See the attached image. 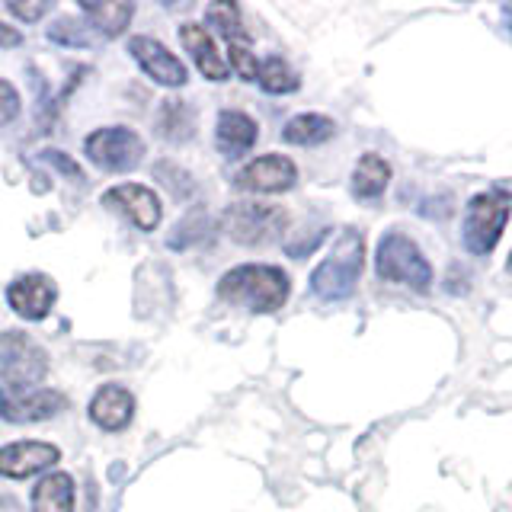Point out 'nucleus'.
<instances>
[{"label": "nucleus", "instance_id": "9b49d317", "mask_svg": "<svg viewBox=\"0 0 512 512\" xmlns=\"http://www.w3.org/2000/svg\"><path fill=\"white\" fill-rule=\"evenodd\" d=\"M58 461H61V448L55 442H39V439L10 442L0 448V477L26 480L32 474L55 468Z\"/></svg>", "mask_w": 512, "mask_h": 512}, {"label": "nucleus", "instance_id": "6ab92c4d", "mask_svg": "<svg viewBox=\"0 0 512 512\" xmlns=\"http://www.w3.org/2000/svg\"><path fill=\"white\" fill-rule=\"evenodd\" d=\"M336 135V122L330 116H320V112H301V116L288 119L282 128V141L285 144H298V148H317Z\"/></svg>", "mask_w": 512, "mask_h": 512}, {"label": "nucleus", "instance_id": "393cba45", "mask_svg": "<svg viewBox=\"0 0 512 512\" xmlns=\"http://www.w3.org/2000/svg\"><path fill=\"white\" fill-rule=\"evenodd\" d=\"M48 39L58 42V45H90L93 32L87 23H80V20H58L55 26H48Z\"/></svg>", "mask_w": 512, "mask_h": 512}, {"label": "nucleus", "instance_id": "b1692460", "mask_svg": "<svg viewBox=\"0 0 512 512\" xmlns=\"http://www.w3.org/2000/svg\"><path fill=\"white\" fill-rule=\"evenodd\" d=\"M212 234H215V221L205 212H192L180 228H176V234L170 237V247L186 250L192 244H205V240H212Z\"/></svg>", "mask_w": 512, "mask_h": 512}, {"label": "nucleus", "instance_id": "a878e982", "mask_svg": "<svg viewBox=\"0 0 512 512\" xmlns=\"http://www.w3.org/2000/svg\"><path fill=\"white\" fill-rule=\"evenodd\" d=\"M154 176H160V183L164 186H170L173 189V196H180V199H186L192 189H196V180H192V176L186 173V170H180L176 164H157L154 167Z\"/></svg>", "mask_w": 512, "mask_h": 512}, {"label": "nucleus", "instance_id": "0eeeda50", "mask_svg": "<svg viewBox=\"0 0 512 512\" xmlns=\"http://www.w3.org/2000/svg\"><path fill=\"white\" fill-rule=\"evenodd\" d=\"M84 151L93 167L106 173H128L144 160V138L128 125H106L84 138Z\"/></svg>", "mask_w": 512, "mask_h": 512}, {"label": "nucleus", "instance_id": "c85d7f7f", "mask_svg": "<svg viewBox=\"0 0 512 512\" xmlns=\"http://www.w3.org/2000/svg\"><path fill=\"white\" fill-rule=\"evenodd\" d=\"M42 157L52 164L58 173H64V176H71V180H84V170H80L71 157H64L61 151H55V148H48V151H42Z\"/></svg>", "mask_w": 512, "mask_h": 512}, {"label": "nucleus", "instance_id": "cd10ccee", "mask_svg": "<svg viewBox=\"0 0 512 512\" xmlns=\"http://www.w3.org/2000/svg\"><path fill=\"white\" fill-rule=\"evenodd\" d=\"M16 116H20V93H16L10 80L0 77V128L10 125Z\"/></svg>", "mask_w": 512, "mask_h": 512}, {"label": "nucleus", "instance_id": "4468645a", "mask_svg": "<svg viewBox=\"0 0 512 512\" xmlns=\"http://www.w3.org/2000/svg\"><path fill=\"white\" fill-rule=\"evenodd\" d=\"M132 416H135V394L122 388V384H103L90 400V420L106 432L125 429L132 423Z\"/></svg>", "mask_w": 512, "mask_h": 512}, {"label": "nucleus", "instance_id": "4be33fe9", "mask_svg": "<svg viewBox=\"0 0 512 512\" xmlns=\"http://www.w3.org/2000/svg\"><path fill=\"white\" fill-rule=\"evenodd\" d=\"M256 84L272 96H285V93H295L301 87V77L285 58L269 55L266 61H260V68H256Z\"/></svg>", "mask_w": 512, "mask_h": 512}, {"label": "nucleus", "instance_id": "aec40b11", "mask_svg": "<svg viewBox=\"0 0 512 512\" xmlns=\"http://www.w3.org/2000/svg\"><path fill=\"white\" fill-rule=\"evenodd\" d=\"M157 135L164 141H173V144H183L196 135V112L186 100H164L157 109Z\"/></svg>", "mask_w": 512, "mask_h": 512}, {"label": "nucleus", "instance_id": "412c9836", "mask_svg": "<svg viewBox=\"0 0 512 512\" xmlns=\"http://www.w3.org/2000/svg\"><path fill=\"white\" fill-rule=\"evenodd\" d=\"M80 10H84V16L90 20V29L103 32L106 39H116L122 36V32L128 29V23H132L135 16V4H93V0H80Z\"/></svg>", "mask_w": 512, "mask_h": 512}, {"label": "nucleus", "instance_id": "a211bd4d", "mask_svg": "<svg viewBox=\"0 0 512 512\" xmlns=\"http://www.w3.org/2000/svg\"><path fill=\"white\" fill-rule=\"evenodd\" d=\"M391 183V164L381 154H362L356 170H352V196L372 202L384 196V189Z\"/></svg>", "mask_w": 512, "mask_h": 512}, {"label": "nucleus", "instance_id": "f3484780", "mask_svg": "<svg viewBox=\"0 0 512 512\" xmlns=\"http://www.w3.org/2000/svg\"><path fill=\"white\" fill-rule=\"evenodd\" d=\"M32 512H74V480L68 471L45 474L32 487Z\"/></svg>", "mask_w": 512, "mask_h": 512}, {"label": "nucleus", "instance_id": "5701e85b", "mask_svg": "<svg viewBox=\"0 0 512 512\" xmlns=\"http://www.w3.org/2000/svg\"><path fill=\"white\" fill-rule=\"evenodd\" d=\"M208 26H215L221 32V39H228V45H250V32L244 26L237 4H208L205 10Z\"/></svg>", "mask_w": 512, "mask_h": 512}, {"label": "nucleus", "instance_id": "ddd939ff", "mask_svg": "<svg viewBox=\"0 0 512 512\" xmlns=\"http://www.w3.org/2000/svg\"><path fill=\"white\" fill-rule=\"evenodd\" d=\"M240 189H253V192H288L298 183V167L292 157L285 154H263L250 160V164L237 173L234 180Z\"/></svg>", "mask_w": 512, "mask_h": 512}, {"label": "nucleus", "instance_id": "6e6552de", "mask_svg": "<svg viewBox=\"0 0 512 512\" xmlns=\"http://www.w3.org/2000/svg\"><path fill=\"white\" fill-rule=\"evenodd\" d=\"M68 410V394L55 388H0V416L7 423H39Z\"/></svg>", "mask_w": 512, "mask_h": 512}, {"label": "nucleus", "instance_id": "423d86ee", "mask_svg": "<svg viewBox=\"0 0 512 512\" xmlns=\"http://www.w3.org/2000/svg\"><path fill=\"white\" fill-rule=\"evenodd\" d=\"M48 375V352L23 330L0 333V378L7 388H39Z\"/></svg>", "mask_w": 512, "mask_h": 512}, {"label": "nucleus", "instance_id": "f8f14e48", "mask_svg": "<svg viewBox=\"0 0 512 512\" xmlns=\"http://www.w3.org/2000/svg\"><path fill=\"white\" fill-rule=\"evenodd\" d=\"M128 52H132V58L138 61V68L148 74L154 84H160V87H186V80H189L186 64L176 58L167 45H160L151 36H135L132 42H128Z\"/></svg>", "mask_w": 512, "mask_h": 512}, {"label": "nucleus", "instance_id": "f257e3e1", "mask_svg": "<svg viewBox=\"0 0 512 512\" xmlns=\"http://www.w3.org/2000/svg\"><path fill=\"white\" fill-rule=\"evenodd\" d=\"M288 295H292V279L288 272L269 263H244L234 266L218 282V298L234 304V308H247L253 314H272L285 308Z\"/></svg>", "mask_w": 512, "mask_h": 512}, {"label": "nucleus", "instance_id": "20e7f679", "mask_svg": "<svg viewBox=\"0 0 512 512\" xmlns=\"http://www.w3.org/2000/svg\"><path fill=\"white\" fill-rule=\"evenodd\" d=\"M509 215H512L509 196H503V192H477L468 202V208H464V224H461L464 247L474 256L493 253L509 224Z\"/></svg>", "mask_w": 512, "mask_h": 512}, {"label": "nucleus", "instance_id": "dca6fc26", "mask_svg": "<svg viewBox=\"0 0 512 512\" xmlns=\"http://www.w3.org/2000/svg\"><path fill=\"white\" fill-rule=\"evenodd\" d=\"M180 42H183V48L189 52V58L196 61V71L202 77L215 80V84H218V80H228L231 68H228V61L221 58L218 45H215L212 36H208L205 26H199V23H183L180 26Z\"/></svg>", "mask_w": 512, "mask_h": 512}, {"label": "nucleus", "instance_id": "9d476101", "mask_svg": "<svg viewBox=\"0 0 512 512\" xmlns=\"http://www.w3.org/2000/svg\"><path fill=\"white\" fill-rule=\"evenodd\" d=\"M58 301V285L45 272H23L7 285V304L23 320H45Z\"/></svg>", "mask_w": 512, "mask_h": 512}, {"label": "nucleus", "instance_id": "1a4fd4ad", "mask_svg": "<svg viewBox=\"0 0 512 512\" xmlns=\"http://www.w3.org/2000/svg\"><path fill=\"white\" fill-rule=\"evenodd\" d=\"M103 205L116 208V212L128 215V221L135 224L138 231H157V224L164 221V205L154 189L141 186V183H122L103 192Z\"/></svg>", "mask_w": 512, "mask_h": 512}, {"label": "nucleus", "instance_id": "7ed1b4c3", "mask_svg": "<svg viewBox=\"0 0 512 512\" xmlns=\"http://www.w3.org/2000/svg\"><path fill=\"white\" fill-rule=\"evenodd\" d=\"M375 272H378V279L407 285L420 295H426L432 288V266L423 256L420 244H416L413 237H407L404 231H388L378 240Z\"/></svg>", "mask_w": 512, "mask_h": 512}, {"label": "nucleus", "instance_id": "7c9ffc66", "mask_svg": "<svg viewBox=\"0 0 512 512\" xmlns=\"http://www.w3.org/2000/svg\"><path fill=\"white\" fill-rule=\"evenodd\" d=\"M16 45H23V32L16 26L0 23V48H16Z\"/></svg>", "mask_w": 512, "mask_h": 512}, {"label": "nucleus", "instance_id": "39448f33", "mask_svg": "<svg viewBox=\"0 0 512 512\" xmlns=\"http://www.w3.org/2000/svg\"><path fill=\"white\" fill-rule=\"evenodd\" d=\"M221 228L240 247H263L269 240L282 237L288 228V212L282 205L266 202H234L224 208Z\"/></svg>", "mask_w": 512, "mask_h": 512}, {"label": "nucleus", "instance_id": "f03ea898", "mask_svg": "<svg viewBox=\"0 0 512 512\" xmlns=\"http://www.w3.org/2000/svg\"><path fill=\"white\" fill-rule=\"evenodd\" d=\"M362 269H365V237L349 228L336 237L333 250L324 256V263L311 272V292L320 301H346L356 292Z\"/></svg>", "mask_w": 512, "mask_h": 512}, {"label": "nucleus", "instance_id": "2eb2a0df", "mask_svg": "<svg viewBox=\"0 0 512 512\" xmlns=\"http://www.w3.org/2000/svg\"><path fill=\"white\" fill-rule=\"evenodd\" d=\"M256 138H260V125H256L253 116H247V112L240 109H224L218 116V125H215V144L218 151L228 157V160H237L244 157Z\"/></svg>", "mask_w": 512, "mask_h": 512}, {"label": "nucleus", "instance_id": "2f4dec72", "mask_svg": "<svg viewBox=\"0 0 512 512\" xmlns=\"http://www.w3.org/2000/svg\"><path fill=\"white\" fill-rule=\"evenodd\" d=\"M0 512H23V506H20V500H16V496L0 493Z\"/></svg>", "mask_w": 512, "mask_h": 512}, {"label": "nucleus", "instance_id": "bb28decb", "mask_svg": "<svg viewBox=\"0 0 512 512\" xmlns=\"http://www.w3.org/2000/svg\"><path fill=\"white\" fill-rule=\"evenodd\" d=\"M228 68L240 77V80H256V68L260 61L250 52V45H228Z\"/></svg>", "mask_w": 512, "mask_h": 512}, {"label": "nucleus", "instance_id": "c756f323", "mask_svg": "<svg viewBox=\"0 0 512 512\" xmlns=\"http://www.w3.org/2000/svg\"><path fill=\"white\" fill-rule=\"evenodd\" d=\"M10 13L16 20H26V23H36L48 13V4H10Z\"/></svg>", "mask_w": 512, "mask_h": 512}]
</instances>
